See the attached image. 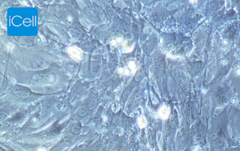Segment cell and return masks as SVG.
<instances>
[{
	"instance_id": "8992f818",
	"label": "cell",
	"mask_w": 240,
	"mask_h": 151,
	"mask_svg": "<svg viewBox=\"0 0 240 151\" xmlns=\"http://www.w3.org/2000/svg\"><path fill=\"white\" fill-rule=\"evenodd\" d=\"M88 108L86 104L83 105L79 106L77 111V114L80 117L85 116L88 112Z\"/></svg>"
},
{
	"instance_id": "6da1fadb",
	"label": "cell",
	"mask_w": 240,
	"mask_h": 151,
	"mask_svg": "<svg viewBox=\"0 0 240 151\" xmlns=\"http://www.w3.org/2000/svg\"><path fill=\"white\" fill-rule=\"evenodd\" d=\"M35 83L40 84H52L57 80V76L52 73L36 74L32 78Z\"/></svg>"
},
{
	"instance_id": "3957f363",
	"label": "cell",
	"mask_w": 240,
	"mask_h": 151,
	"mask_svg": "<svg viewBox=\"0 0 240 151\" xmlns=\"http://www.w3.org/2000/svg\"><path fill=\"white\" fill-rule=\"evenodd\" d=\"M19 43L23 47L30 48L35 45V39L32 37H23L21 39Z\"/></svg>"
},
{
	"instance_id": "7c38bea8",
	"label": "cell",
	"mask_w": 240,
	"mask_h": 151,
	"mask_svg": "<svg viewBox=\"0 0 240 151\" xmlns=\"http://www.w3.org/2000/svg\"><path fill=\"white\" fill-rule=\"evenodd\" d=\"M159 115L162 118H166L168 117V110L166 109H163L161 110Z\"/></svg>"
},
{
	"instance_id": "9c48e42d",
	"label": "cell",
	"mask_w": 240,
	"mask_h": 151,
	"mask_svg": "<svg viewBox=\"0 0 240 151\" xmlns=\"http://www.w3.org/2000/svg\"><path fill=\"white\" fill-rule=\"evenodd\" d=\"M55 108L58 110L63 111L68 108V105L67 104L66 102L61 101L57 104V105H55Z\"/></svg>"
},
{
	"instance_id": "ba28073f",
	"label": "cell",
	"mask_w": 240,
	"mask_h": 151,
	"mask_svg": "<svg viewBox=\"0 0 240 151\" xmlns=\"http://www.w3.org/2000/svg\"><path fill=\"white\" fill-rule=\"evenodd\" d=\"M81 130V126L78 123H75L72 125L70 129V131L74 135H78L80 132Z\"/></svg>"
},
{
	"instance_id": "7a4b0ae2",
	"label": "cell",
	"mask_w": 240,
	"mask_h": 151,
	"mask_svg": "<svg viewBox=\"0 0 240 151\" xmlns=\"http://www.w3.org/2000/svg\"><path fill=\"white\" fill-rule=\"evenodd\" d=\"M12 93L15 97L20 100H26L33 96V93L27 87L21 85H15L12 87Z\"/></svg>"
},
{
	"instance_id": "8fae6325",
	"label": "cell",
	"mask_w": 240,
	"mask_h": 151,
	"mask_svg": "<svg viewBox=\"0 0 240 151\" xmlns=\"http://www.w3.org/2000/svg\"><path fill=\"white\" fill-rule=\"evenodd\" d=\"M138 124L141 127H144L146 125L147 122L144 117H142L139 118L138 121Z\"/></svg>"
},
{
	"instance_id": "4fadbf2b",
	"label": "cell",
	"mask_w": 240,
	"mask_h": 151,
	"mask_svg": "<svg viewBox=\"0 0 240 151\" xmlns=\"http://www.w3.org/2000/svg\"><path fill=\"white\" fill-rule=\"evenodd\" d=\"M86 146L85 145H82L79 146L77 149L76 151H86Z\"/></svg>"
},
{
	"instance_id": "30bf717a",
	"label": "cell",
	"mask_w": 240,
	"mask_h": 151,
	"mask_svg": "<svg viewBox=\"0 0 240 151\" xmlns=\"http://www.w3.org/2000/svg\"><path fill=\"white\" fill-rule=\"evenodd\" d=\"M74 134L70 133H66L63 137V141L66 144H69L73 140L74 138Z\"/></svg>"
},
{
	"instance_id": "5b68a950",
	"label": "cell",
	"mask_w": 240,
	"mask_h": 151,
	"mask_svg": "<svg viewBox=\"0 0 240 151\" xmlns=\"http://www.w3.org/2000/svg\"><path fill=\"white\" fill-rule=\"evenodd\" d=\"M98 98L96 96L94 95L90 96L86 104L89 110H93L98 105Z\"/></svg>"
},
{
	"instance_id": "277c9868",
	"label": "cell",
	"mask_w": 240,
	"mask_h": 151,
	"mask_svg": "<svg viewBox=\"0 0 240 151\" xmlns=\"http://www.w3.org/2000/svg\"><path fill=\"white\" fill-rule=\"evenodd\" d=\"M184 29L182 27L180 26H165L164 27L161 29L162 31L166 32H177V33H184L185 31H183Z\"/></svg>"
},
{
	"instance_id": "52a82bcc",
	"label": "cell",
	"mask_w": 240,
	"mask_h": 151,
	"mask_svg": "<svg viewBox=\"0 0 240 151\" xmlns=\"http://www.w3.org/2000/svg\"><path fill=\"white\" fill-rule=\"evenodd\" d=\"M82 89V86L81 84H80L79 83L76 84L71 91V97H75L77 96L81 92Z\"/></svg>"
}]
</instances>
